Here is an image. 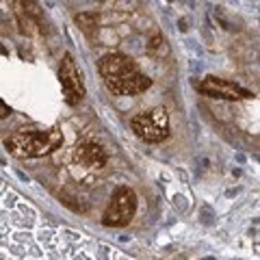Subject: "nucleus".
I'll list each match as a JSON object with an SVG mask.
<instances>
[{"label": "nucleus", "mask_w": 260, "mask_h": 260, "mask_svg": "<svg viewBox=\"0 0 260 260\" xmlns=\"http://www.w3.org/2000/svg\"><path fill=\"white\" fill-rule=\"evenodd\" d=\"M0 249L13 258H126L119 249L50 223L0 180Z\"/></svg>", "instance_id": "f257e3e1"}, {"label": "nucleus", "mask_w": 260, "mask_h": 260, "mask_svg": "<svg viewBox=\"0 0 260 260\" xmlns=\"http://www.w3.org/2000/svg\"><path fill=\"white\" fill-rule=\"evenodd\" d=\"M63 135L61 130H37V133H15L5 141L7 150L18 158H39L52 154L56 148H61Z\"/></svg>", "instance_id": "f03ea898"}, {"label": "nucleus", "mask_w": 260, "mask_h": 260, "mask_svg": "<svg viewBox=\"0 0 260 260\" xmlns=\"http://www.w3.org/2000/svg\"><path fill=\"white\" fill-rule=\"evenodd\" d=\"M130 126H133L135 135L139 139H143L145 143H160L169 135V115L165 109L158 107L154 111H145V113L135 115Z\"/></svg>", "instance_id": "7ed1b4c3"}, {"label": "nucleus", "mask_w": 260, "mask_h": 260, "mask_svg": "<svg viewBox=\"0 0 260 260\" xmlns=\"http://www.w3.org/2000/svg\"><path fill=\"white\" fill-rule=\"evenodd\" d=\"M137 213V195L130 186H119L113 193L107 210L102 215V223L107 228H124L133 221Z\"/></svg>", "instance_id": "20e7f679"}, {"label": "nucleus", "mask_w": 260, "mask_h": 260, "mask_svg": "<svg viewBox=\"0 0 260 260\" xmlns=\"http://www.w3.org/2000/svg\"><path fill=\"white\" fill-rule=\"evenodd\" d=\"M195 89L208 98H219V100H247L251 98V91L241 85H234L230 80L206 76L202 80H195Z\"/></svg>", "instance_id": "39448f33"}, {"label": "nucleus", "mask_w": 260, "mask_h": 260, "mask_svg": "<svg viewBox=\"0 0 260 260\" xmlns=\"http://www.w3.org/2000/svg\"><path fill=\"white\" fill-rule=\"evenodd\" d=\"M59 78H61V87H63V98L70 107H76V104L85 98V85L83 78H80V72L76 68L72 54H65L59 68Z\"/></svg>", "instance_id": "423d86ee"}, {"label": "nucleus", "mask_w": 260, "mask_h": 260, "mask_svg": "<svg viewBox=\"0 0 260 260\" xmlns=\"http://www.w3.org/2000/svg\"><path fill=\"white\" fill-rule=\"evenodd\" d=\"M104 85H107L109 91L115 93V95H139L143 91H148L152 80L145 74H141L139 68H135V70H130V72H126V74H121L117 78L107 80Z\"/></svg>", "instance_id": "0eeeda50"}, {"label": "nucleus", "mask_w": 260, "mask_h": 260, "mask_svg": "<svg viewBox=\"0 0 260 260\" xmlns=\"http://www.w3.org/2000/svg\"><path fill=\"white\" fill-rule=\"evenodd\" d=\"M74 160L87 169H102L109 162V154L93 141H80L74 148Z\"/></svg>", "instance_id": "6e6552de"}, {"label": "nucleus", "mask_w": 260, "mask_h": 260, "mask_svg": "<svg viewBox=\"0 0 260 260\" xmlns=\"http://www.w3.org/2000/svg\"><path fill=\"white\" fill-rule=\"evenodd\" d=\"M137 63L130 59V56L121 54V52H111V54H104L100 63H98V72H100V76L104 78V83L107 80H113L121 74H126V72L135 70Z\"/></svg>", "instance_id": "1a4fd4ad"}, {"label": "nucleus", "mask_w": 260, "mask_h": 260, "mask_svg": "<svg viewBox=\"0 0 260 260\" xmlns=\"http://www.w3.org/2000/svg\"><path fill=\"white\" fill-rule=\"evenodd\" d=\"M76 24L80 26V30H85L87 35H91V32L98 28V18H95V13H78Z\"/></svg>", "instance_id": "9d476101"}, {"label": "nucleus", "mask_w": 260, "mask_h": 260, "mask_svg": "<svg viewBox=\"0 0 260 260\" xmlns=\"http://www.w3.org/2000/svg\"><path fill=\"white\" fill-rule=\"evenodd\" d=\"M9 107H7V104L3 102V100H0V119H5V117H9Z\"/></svg>", "instance_id": "9b49d317"}]
</instances>
